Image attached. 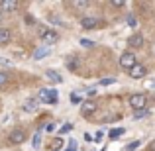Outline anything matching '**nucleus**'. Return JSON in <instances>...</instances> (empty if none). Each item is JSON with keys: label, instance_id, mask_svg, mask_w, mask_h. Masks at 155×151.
Returning <instances> with one entry per match:
<instances>
[{"label": "nucleus", "instance_id": "f257e3e1", "mask_svg": "<svg viewBox=\"0 0 155 151\" xmlns=\"http://www.w3.org/2000/svg\"><path fill=\"white\" fill-rule=\"evenodd\" d=\"M136 55H134V53L132 51H126V53H122V55H120V67L122 69H124V71H132V69L134 67H136Z\"/></svg>", "mask_w": 155, "mask_h": 151}, {"label": "nucleus", "instance_id": "f03ea898", "mask_svg": "<svg viewBox=\"0 0 155 151\" xmlns=\"http://www.w3.org/2000/svg\"><path fill=\"white\" fill-rule=\"evenodd\" d=\"M145 104H147V96H145L143 92H136V94L130 96V106H132L136 112L137 110H143Z\"/></svg>", "mask_w": 155, "mask_h": 151}, {"label": "nucleus", "instance_id": "7ed1b4c3", "mask_svg": "<svg viewBox=\"0 0 155 151\" xmlns=\"http://www.w3.org/2000/svg\"><path fill=\"white\" fill-rule=\"evenodd\" d=\"M39 102H43V104H55L57 102V90L55 88H43L39 92Z\"/></svg>", "mask_w": 155, "mask_h": 151}, {"label": "nucleus", "instance_id": "20e7f679", "mask_svg": "<svg viewBox=\"0 0 155 151\" xmlns=\"http://www.w3.org/2000/svg\"><path fill=\"white\" fill-rule=\"evenodd\" d=\"M147 75V69L143 67V65H140L137 63L136 67L132 69V71H130V77H132V79H136V80H140V79H143V77Z\"/></svg>", "mask_w": 155, "mask_h": 151}, {"label": "nucleus", "instance_id": "39448f33", "mask_svg": "<svg viewBox=\"0 0 155 151\" xmlns=\"http://www.w3.org/2000/svg\"><path fill=\"white\" fill-rule=\"evenodd\" d=\"M128 45H130V47H134V49L141 47V45H143V35H141V34H134V35H130V38H128Z\"/></svg>", "mask_w": 155, "mask_h": 151}, {"label": "nucleus", "instance_id": "423d86ee", "mask_svg": "<svg viewBox=\"0 0 155 151\" xmlns=\"http://www.w3.org/2000/svg\"><path fill=\"white\" fill-rule=\"evenodd\" d=\"M94 110H96V102L94 100H87V102L81 104V112H83V116H91Z\"/></svg>", "mask_w": 155, "mask_h": 151}, {"label": "nucleus", "instance_id": "0eeeda50", "mask_svg": "<svg viewBox=\"0 0 155 151\" xmlns=\"http://www.w3.org/2000/svg\"><path fill=\"white\" fill-rule=\"evenodd\" d=\"M41 39H43V43L51 45V43H55L57 39H59V35H57V31H53V30H47V31H43V34H41Z\"/></svg>", "mask_w": 155, "mask_h": 151}, {"label": "nucleus", "instance_id": "6e6552de", "mask_svg": "<svg viewBox=\"0 0 155 151\" xmlns=\"http://www.w3.org/2000/svg\"><path fill=\"white\" fill-rule=\"evenodd\" d=\"M10 141L12 143H22V141H26V132H24V130H14V132L10 133Z\"/></svg>", "mask_w": 155, "mask_h": 151}, {"label": "nucleus", "instance_id": "1a4fd4ad", "mask_svg": "<svg viewBox=\"0 0 155 151\" xmlns=\"http://www.w3.org/2000/svg\"><path fill=\"white\" fill-rule=\"evenodd\" d=\"M18 8V2L16 0H2L0 2V10L2 12H14Z\"/></svg>", "mask_w": 155, "mask_h": 151}, {"label": "nucleus", "instance_id": "9d476101", "mask_svg": "<svg viewBox=\"0 0 155 151\" xmlns=\"http://www.w3.org/2000/svg\"><path fill=\"white\" fill-rule=\"evenodd\" d=\"M81 26H83L84 30H94V28L98 26V20L96 18H83L81 20Z\"/></svg>", "mask_w": 155, "mask_h": 151}, {"label": "nucleus", "instance_id": "9b49d317", "mask_svg": "<svg viewBox=\"0 0 155 151\" xmlns=\"http://www.w3.org/2000/svg\"><path fill=\"white\" fill-rule=\"evenodd\" d=\"M45 77H47V79L51 80V83H55V84L63 83V77H61V75H59V73H57V71H51V69H49V71L45 73Z\"/></svg>", "mask_w": 155, "mask_h": 151}, {"label": "nucleus", "instance_id": "f8f14e48", "mask_svg": "<svg viewBox=\"0 0 155 151\" xmlns=\"http://www.w3.org/2000/svg\"><path fill=\"white\" fill-rule=\"evenodd\" d=\"M10 39H12L10 30H6V28H0V45H6Z\"/></svg>", "mask_w": 155, "mask_h": 151}, {"label": "nucleus", "instance_id": "ddd939ff", "mask_svg": "<svg viewBox=\"0 0 155 151\" xmlns=\"http://www.w3.org/2000/svg\"><path fill=\"white\" fill-rule=\"evenodd\" d=\"M38 100H39V98H30L26 104H24V110H26V112H34L35 106H38Z\"/></svg>", "mask_w": 155, "mask_h": 151}, {"label": "nucleus", "instance_id": "4468645a", "mask_svg": "<svg viewBox=\"0 0 155 151\" xmlns=\"http://www.w3.org/2000/svg\"><path fill=\"white\" fill-rule=\"evenodd\" d=\"M47 55H49V49H47V47H39V49L34 53V59H43V57H47Z\"/></svg>", "mask_w": 155, "mask_h": 151}, {"label": "nucleus", "instance_id": "2eb2a0df", "mask_svg": "<svg viewBox=\"0 0 155 151\" xmlns=\"http://www.w3.org/2000/svg\"><path fill=\"white\" fill-rule=\"evenodd\" d=\"M122 133H124V128H116V130H112V132H110V137L114 140V137H120Z\"/></svg>", "mask_w": 155, "mask_h": 151}, {"label": "nucleus", "instance_id": "dca6fc26", "mask_svg": "<svg viewBox=\"0 0 155 151\" xmlns=\"http://www.w3.org/2000/svg\"><path fill=\"white\" fill-rule=\"evenodd\" d=\"M39 145H41V133H39V132H38V133H35V136H34V147H35V149H38V147H39Z\"/></svg>", "mask_w": 155, "mask_h": 151}, {"label": "nucleus", "instance_id": "f3484780", "mask_svg": "<svg viewBox=\"0 0 155 151\" xmlns=\"http://www.w3.org/2000/svg\"><path fill=\"white\" fill-rule=\"evenodd\" d=\"M59 147H63V140H55V141L51 143V149H53V151H57Z\"/></svg>", "mask_w": 155, "mask_h": 151}, {"label": "nucleus", "instance_id": "a211bd4d", "mask_svg": "<svg viewBox=\"0 0 155 151\" xmlns=\"http://www.w3.org/2000/svg\"><path fill=\"white\" fill-rule=\"evenodd\" d=\"M6 83H8V75L4 71H0V87H4Z\"/></svg>", "mask_w": 155, "mask_h": 151}, {"label": "nucleus", "instance_id": "6ab92c4d", "mask_svg": "<svg viewBox=\"0 0 155 151\" xmlns=\"http://www.w3.org/2000/svg\"><path fill=\"white\" fill-rule=\"evenodd\" d=\"M137 147H140V141H132V143L126 147V151H134V149H137Z\"/></svg>", "mask_w": 155, "mask_h": 151}, {"label": "nucleus", "instance_id": "aec40b11", "mask_svg": "<svg viewBox=\"0 0 155 151\" xmlns=\"http://www.w3.org/2000/svg\"><path fill=\"white\" fill-rule=\"evenodd\" d=\"M114 83H116V79H102V80H100L102 87H108V84H114Z\"/></svg>", "mask_w": 155, "mask_h": 151}, {"label": "nucleus", "instance_id": "412c9836", "mask_svg": "<svg viewBox=\"0 0 155 151\" xmlns=\"http://www.w3.org/2000/svg\"><path fill=\"white\" fill-rule=\"evenodd\" d=\"M110 4H112V6H116V8H122V6H126V2H124V0H112Z\"/></svg>", "mask_w": 155, "mask_h": 151}, {"label": "nucleus", "instance_id": "4be33fe9", "mask_svg": "<svg viewBox=\"0 0 155 151\" xmlns=\"http://www.w3.org/2000/svg\"><path fill=\"white\" fill-rule=\"evenodd\" d=\"M128 26H132V28H136V26H137V20L134 18V16H130V18H128Z\"/></svg>", "mask_w": 155, "mask_h": 151}, {"label": "nucleus", "instance_id": "5701e85b", "mask_svg": "<svg viewBox=\"0 0 155 151\" xmlns=\"http://www.w3.org/2000/svg\"><path fill=\"white\" fill-rule=\"evenodd\" d=\"M81 45H84V47H92L94 43H92L91 39H81Z\"/></svg>", "mask_w": 155, "mask_h": 151}, {"label": "nucleus", "instance_id": "b1692460", "mask_svg": "<svg viewBox=\"0 0 155 151\" xmlns=\"http://www.w3.org/2000/svg\"><path fill=\"white\" fill-rule=\"evenodd\" d=\"M143 116H147V110H137L136 112V118H143Z\"/></svg>", "mask_w": 155, "mask_h": 151}, {"label": "nucleus", "instance_id": "393cba45", "mask_svg": "<svg viewBox=\"0 0 155 151\" xmlns=\"http://www.w3.org/2000/svg\"><path fill=\"white\" fill-rule=\"evenodd\" d=\"M71 130H73V126H71V124H67L65 128H61V133H67V132H71Z\"/></svg>", "mask_w": 155, "mask_h": 151}, {"label": "nucleus", "instance_id": "a878e982", "mask_svg": "<svg viewBox=\"0 0 155 151\" xmlns=\"http://www.w3.org/2000/svg\"><path fill=\"white\" fill-rule=\"evenodd\" d=\"M43 130H45V132H53L55 126H53V124H45V126H43Z\"/></svg>", "mask_w": 155, "mask_h": 151}, {"label": "nucleus", "instance_id": "bb28decb", "mask_svg": "<svg viewBox=\"0 0 155 151\" xmlns=\"http://www.w3.org/2000/svg\"><path fill=\"white\" fill-rule=\"evenodd\" d=\"M88 2H73V6H77V8H83V6H87Z\"/></svg>", "mask_w": 155, "mask_h": 151}, {"label": "nucleus", "instance_id": "cd10ccee", "mask_svg": "<svg viewBox=\"0 0 155 151\" xmlns=\"http://www.w3.org/2000/svg\"><path fill=\"white\" fill-rule=\"evenodd\" d=\"M71 102H75V104H77V102H81V98L77 94H71Z\"/></svg>", "mask_w": 155, "mask_h": 151}, {"label": "nucleus", "instance_id": "c85d7f7f", "mask_svg": "<svg viewBox=\"0 0 155 151\" xmlns=\"http://www.w3.org/2000/svg\"><path fill=\"white\" fill-rule=\"evenodd\" d=\"M149 151H155V140L151 141V143H149Z\"/></svg>", "mask_w": 155, "mask_h": 151}, {"label": "nucleus", "instance_id": "c756f323", "mask_svg": "<svg viewBox=\"0 0 155 151\" xmlns=\"http://www.w3.org/2000/svg\"><path fill=\"white\" fill-rule=\"evenodd\" d=\"M67 151H77V149H75V143H71V147H69Z\"/></svg>", "mask_w": 155, "mask_h": 151}, {"label": "nucleus", "instance_id": "7c9ffc66", "mask_svg": "<svg viewBox=\"0 0 155 151\" xmlns=\"http://www.w3.org/2000/svg\"><path fill=\"white\" fill-rule=\"evenodd\" d=\"M0 20H2V12H0Z\"/></svg>", "mask_w": 155, "mask_h": 151}]
</instances>
